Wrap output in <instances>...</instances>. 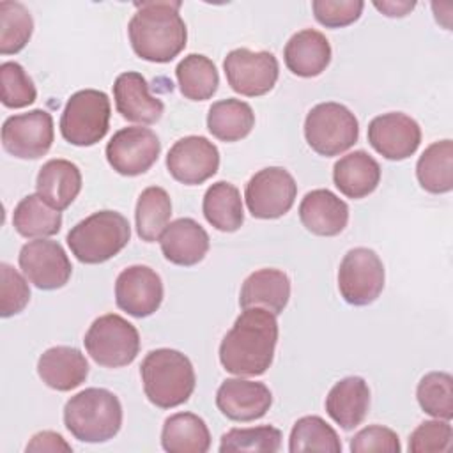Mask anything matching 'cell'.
I'll use <instances>...</instances> for the list:
<instances>
[{"instance_id": "44dd1931", "label": "cell", "mask_w": 453, "mask_h": 453, "mask_svg": "<svg viewBox=\"0 0 453 453\" xmlns=\"http://www.w3.org/2000/svg\"><path fill=\"white\" fill-rule=\"evenodd\" d=\"M299 219L308 232L333 237L347 226L349 205L329 189H313L299 203Z\"/></svg>"}, {"instance_id": "30bf717a", "label": "cell", "mask_w": 453, "mask_h": 453, "mask_svg": "<svg viewBox=\"0 0 453 453\" xmlns=\"http://www.w3.org/2000/svg\"><path fill=\"white\" fill-rule=\"evenodd\" d=\"M297 196L294 177L281 166L258 170L246 184L244 198L248 211L258 219H276L287 214Z\"/></svg>"}, {"instance_id": "4316f807", "label": "cell", "mask_w": 453, "mask_h": 453, "mask_svg": "<svg viewBox=\"0 0 453 453\" xmlns=\"http://www.w3.org/2000/svg\"><path fill=\"white\" fill-rule=\"evenodd\" d=\"M334 186L349 198H365L373 193L380 182V166L375 157L365 150H354L334 163Z\"/></svg>"}, {"instance_id": "e575fe53", "label": "cell", "mask_w": 453, "mask_h": 453, "mask_svg": "<svg viewBox=\"0 0 453 453\" xmlns=\"http://www.w3.org/2000/svg\"><path fill=\"white\" fill-rule=\"evenodd\" d=\"M288 451L290 453H303V451L340 453L342 441L334 432V428L327 425L320 416H303L294 423L290 430Z\"/></svg>"}, {"instance_id": "ba28073f", "label": "cell", "mask_w": 453, "mask_h": 453, "mask_svg": "<svg viewBox=\"0 0 453 453\" xmlns=\"http://www.w3.org/2000/svg\"><path fill=\"white\" fill-rule=\"evenodd\" d=\"M88 356L104 368L131 365L140 352L138 329L117 313L97 317L83 338Z\"/></svg>"}, {"instance_id": "60d3db41", "label": "cell", "mask_w": 453, "mask_h": 453, "mask_svg": "<svg viewBox=\"0 0 453 453\" xmlns=\"http://www.w3.org/2000/svg\"><path fill=\"white\" fill-rule=\"evenodd\" d=\"M30 301L27 280L9 264H0V315L4 319L18 315Z\"/></svg>"}, {"instance_id": "7402d4cb", "label": "cell", "mask_w": 453, "mask_h": 453, "mask_svg": "<svg viewBox=\"0 0 453 453\" xmlns=\"http://www.w3.org/2000/svg\"><path fill=\"white\" fill-rule=\"evenodd\" d=\"M37 375L55 391H71L85 382L88 363L76 347L57 345L39 356Z\"/></svg>"}, {"instance_id": "3957f363", "label": "cell", "mask_w": 453, "mask_h": 453, "mask_svg": "<svg viewBox=\"0 0 453 453\" xmlns=\"http://www.w3.org/2000/svg\"><path fill=\"white\" fill-rule=\"evenodd\" d=\"M143 391L159 409H172L189 400L196 377L188 356L175 349L150 350L140 366Z\"/></svg>"}, {"instance_id": "ab89813d", "label": "cell", "mask_w": 453, "mask_h": 453, "mask_svg": "<svg viewBox=\"0 0 453 453\" xmlns=\"http://www.w3.org/2000/svg\"><path fill=\"white\" fill-rule=\"evenodd\" d=\"M453 428L448 419H430L416 426L409 437V451L412 453H444L451 449Z\"/></svg>"}, {"instance_id": "7c38bea8", "label": "cell", "mask_w": 453, "mask_h": 453, "mask_svg": "<svg viewBox=\"0 0 453 453\" xmlns=\"http://www.w3.org/2000/svg\"><path fill=\"white\" fill-rule=\"evenodd\" d=\"M53 117L46 110H30L11 115L2 126V145L5 152L19 159H39L53 143Z\"/></svg>"}, {"instance_id": "52a82bcc", "label": "cell", "mask_w": 453, "mask_h": 453, "mask_svg": "<svg viewBox=\"0 0 453 453\" xmlns=\"http://www.w3.org/2000/svg\"><path fill=\"white\" fill-rule=\"evenodd\" d=\"M304 138L320 156L331 157L349 150L359 138L356 115L340 103L315 104L304 120Z\"/></svg>"}, {"instance_id": "5bb4252c", "label": "cell", "mask_w": 453, "mask_h": 453, "mask_svg": "<svg viewBox=\"0 0 453 453\" xmlns=\"http://www.w3.org/2000/svg\"><path fill=\"white\" fill-rule=\"evenodd\" d=\"M18 262L25 278L41 290L62 288L73 273L62 244L50 239H35L23 244Z\"/></svg>"}, {"instance_id": "9a60e30c", "label": "cell", "mask_w": 453, "mask_h": 453, "mask_svg": "<svg viewBox=\"0 0 453 453\" xmlns=\"http://www.w3.org/2000/svg\"><path fill=\"white\" fill-rule=\"evenodd\" d=\"M219 168V150L205 136H184L166 154L168 173L186 184L196 186L211 179Z\"/></svg>"}, {"instance_id": "b9f144b4", "label": "cell", "mask_w": 453, "mask_h": 453, "mask_svg": "<svg viewBox=\"0 0 453 453\" xmlns=\"http://www.w3.org/2000/svg\"><path fill=\"white\" fill-rule=\"evenodd\" d=\"M315 19L327 28L349 27L359 19L365 2L361 0H313Z\"/></svg>"}, {"instance_id": "7bdbcfd3", "label": "cell", "mask_w": 453, "mask_h": 453, "mask_svg": "<svg viewBox=\"0 0 453 453\" xmlns=\"http://www.w3.org/2000/svg\"><path fill=\"white\" fill-rule=\"evenodd\" d=\"M349 448L352 453H370V451L400 453L402 451V444L396 432L382 425H370L359 430L350 439Z\"/></svg>"}, {"instance_id": "603a6c76", "label": "cell", "mask_w": 453, "mask_h": 453, "mask_svg": "<svg viewBox=\"0 0 453 453\" xmlns=\"http://www.w3.org/2000/svg\"><path fill=\"white\" fill-rule=\"evenodd\" d=\"M370 409V388L363 377L350 375L340 379L326 396L327 416L343 430H352L363 423Z\"/></svg>"}, {"instance_id": "2e32d148", "label": "cell", "mask_w": 453, "mask_h": 453, "mask_svg": "<svg viewBox=\"0 0 453 453\" xmlns=\"http://www.w3.org/2000/svg\"><path fill=\"white\" fill-rule=\"evenodd\" d=\"M115 303L131 317L143 319L159 310L163 281L149 265H129L115 280Z\"/></svg>"}, {"instance_id": "836d02e7", "label": "cell", "mask_w": 453, "mask_h": 453, "mask_svg": "<svg viewBox=\"0 0 453 453\" xmlns=\"http://www.w3.org/2000/svg\"><path fill=\"white\" fill-rule=\"evenodd\" d=\"M172 200L170 195L159 186L145 188L136 202L134 221L136 234L145 242L159 241L161 234L170 223Z\"/></svg>"}, {"instance_id": "277c9868", "label": "cell", "mask_w": 453, "mask_h": 453, "mask_svg": "<svg viewBox=\"0 0 453 453\" xmlns=\"http://www.w3.org/2000/svg\"><path fill=\"white\" fill-rule=\"evenodd\" d=\"M64 425L81 442H106L122 426L120 400L104 388H87L67 400Z\"/></svg>"}, {"instance_id": "6da1fadb", "label": "cell", "mask_w": 453, "mask_h": 453, "mask_svg": "<svg viewBox=\"0 0 453 453\" xmlns=\"http://www.w3.org/2000/svg\"><path fill=\"white\" fill-rule=\"evenodd\" d=\"M276 343V315L264 308H244L219 343V363L239 377L262 375L273 365Z\"/></svg>"}, {"instance_id": "8d00e7d4", "label": "cell", "mask_w": 453, "mask_h": 453, "mask_svg": "<svg viewBox=\"0 0 453 453\" xmlns=\"http://www.w3.org/2000/svg\"><path fill=\"white\" fill-rule=\"evenodd\" d=\"M419 407L439 419L453 418V377L446 372H430L421 377L416 388Z\"/></svg>"}, {"instance_id": "cb8c5ba5", "label": "cell", "mask_w": 453, "mask_h": 453, "mask_svg": "<svg viewBox=\"0 0 453 453\" xmlns=\"http://www.w3.org/2000/svg\"><path fill=\"white\" fill-rule=\"evenodd\" d=\"M283 60L288 71L301 78H313L326 71L331 62V44L326 35L313 28L296 32L285 44Z\"/></svg>"}, {"instance_id": "4dcf8cb0", "label": "cell", "mask_w": 453, "mask_h": 453, "mask_svg": "<svg viewBox=\"0 0 453 453\" xmlns=\"http://www.w3.org/2000/svg\"><path fill=\"white\" fill-rule=\"evenodd\" d=\"M416 177L428 193L442 195L453 189V142L449 138L425 149L416 163Z\"/></svg>"}, {"instance_id": "d6a6232c", "label": "cell", "mask_w": 453, "mask_h": 453, "mask_svg": "<svg viewBox=\"0 0 453 453\" xmlns=\"http://www.w3.org/2000/svg\"><path fill=\"white\" fill-rule=\"evenodd\" d=\"M180 94L191 101L211 99L219 85V74L214 62L200 53L186 55L175 67Z\"/></svg>"}, {"instance_id": "d6986e66", "label": "cell", "mask_w": 453, "mask_h": 453, "mask_svg": "<svg viewBox=\"0 0 453 453\" xmlns=\"http://www.w3.org/2000/svg\"><path fill=\"white\" fill-rule=\"evenodd\" d=\"M113 99L122 119L142 126L156 124L165 111L163 101L150 96L147 80L136 71H126L117 76Z\"/></svg>"}, {"instance_id": "f6af8a7d", "label": "cell", "mask_w": 453, "mask_h": 453, "mask_svg": "<svg viewBox=\"0 0 453 453\" xmlns=\"http://www.w3.org/2000/svg\"><path fill=\"white\" fill-rule=\"evenodd\" d=\"M373 7L377 11H380L384 16H389V18H402V16H407L414 7H416V2H407V0H382V2H373Z\"/></svg>"}, {"instance_id": "f35d334b", "label": "cell", "mask_w": 453, "mask_h": 453, "mask_svg": "<svg viewBox=\"0 0 453 453\" xmlns=\"http://www.w3.org/2000/svg\"><path fill=\"white\" fill-rule=\"evenodd\" d=\"M37 97L35 85L21 64L7 60L0 65V99L5 108H25Z\"/></svg>"}, {"instance_id": "1f68e13d", "label": "cell", "mask_w": 453, "mask_h": 453, "mask_svg": "<svg viewBox=\"0 0 453 453\" xmlns=\"http://www.w3.org/2000/svg\"><path fill=\"white\" fill-rule=\"evenodd\" d=\"M12 226L27 239H44L58 234L62 226V214L46 203L37 193L27 195L14 207Z\"/></svg>"}, {"instance_id": "ee69618b", "label": "cell", "mask_w": 453, "mask_h": 453, "mask_svg": "<svg viewBox=\"0 0 453 453\" xmlns=\"http://www.w3.org/2000/svg\"><path fill=\"white\" fill-rule=\"evenodd\" d=\"M25 451H51V453H58V451H73V446L69 442H65V439L51 430H42L37 432L35 435H32V439L28 441Z\"/></svg>"}, {"instance_id": "5b68a950", "label": "cell", "mask_w": 453, "mask_h": 453, "mask_svg": "<svg viewBox=\"0 0 453 453\" xmlns=\"http://www.w3.org/2000/svg\"><path fill=\"white\" fill-rule=\"evenodd\" d=\"M129 237V221L120 212L104 209L76 223L65 241L81 264H103L122 251Z\"/></svg>"}, {"instance_id": "8992f818", "label": "cell", "mask_w": 453, "mask_h": 453, "mask_svg": "<svg viewBox=\"0 0 453 453\" xmlns=\"http://www.w3.org/2000/svg\"><path fill=\"white\" fill-rule=\"evenodd\" d=\"M110 115V99L103 90H78L64 106L60 117V134L67 143L76 147L96 145L108 133Z\"/></svg>"}, {"instance_id": "ffe728a7", "label": "cell", "mask_w": 453, "mask_h": 453, "mask_svg": "<svg viewBox=\"0 0 453 453\" xmlns=\"http://www.w3.org/2000/svg\"><path fill=\"white\" fill-rule=\"evenodd\" d=\"M165 258L175 265L191 267L203 260L209 251V234L193 218H179L159 237Z\"/></svg>"}, {"instance_id": "e0dca14e", "label": "cell", "mask_w": 453, "mask_h": 453, "mask_svg": "<svg viewBox=\"0 0 453 453\" xmlns=\"http://www.w3.org/2000/svg\"><path fill=\"white\" fill-rule=\"evenodd\" d=\"M368 142L386 159L402 161L418 150L421 143V127L407 113H382L368 124Z\"/></svg>"}, {"instance_id": "f546056e", "label": "cell", "mask_w": 453, "mask_h": 453, "mask_svg": "<svg viewBox=\"0 0 453 453\" xmlns=\"http://www.w3.org/2000/svg\"><path fill=\"white\" fill-rule=\"evenodd\" d=\"M202 211L209 225L219 232H235L244 221L241 193L226 180H218L207 188Z\"/></svg>"}, {"instance_id": "83f0119b", "label": "cell", "mask_w": 453, "mask_h": 453, "mask_svg": "<svg viewBox=\"0 0 453 453\" xmlns=\"http://www.w3.org/2000/svg\"><path fill=\"white\" fill-rule=\"evenodd\" d=\"M161 446L168 453H205L211 448V432L200 416L177 412L165 419Z\"/></svg>"}, {"instance_id": "d4e9b609", "label": "cell", "mask_w": 453, "mask_h": 453, "mask_svg": "<svg viewBox=\"0 0 453 453\" xmlns=\"http://www.w3.org/2000/svg\"><path fill=\"white\" fill-rule=\"evenodd\" d=\"M290 299V280L280 269H258L251 273L239 294L241 308H264L280 315Z\"/></svg>"}, {"instance_id": "484cf974", "label": "cell", "mask_w": 453, "mask_h": 453, "mask_svg": "<svg viewBox=\"0 0 453 453\" xmlns=\"http://www.w3.org/2000/svg\"><path fill=\"white\" fill-rule=\"evenodd\" d=\"M35 189L46 203L64 211L81 191V172L67 159H50L37 173Z\"/></svg>"}, {"instance_id": "8fae6325", "label": "cell", "mask_w": 453, "mask_h": 453, "mask_svg": "<svg viewBox=\"0 0 453 453\" xmlns=\"http://www.w3.org/2000/svg\"><path fill=\"white\" fill-rule=\"evenodd\" d=\"M223 71L234 92L246 97H258L273 90L278 81L280 65L271 51L237 48L225 57Z\"/></svg>"}, {"instance_id": "4fadbf2b", "label": "cell", "mask_w": 453, "mask_h": 453, "mask_svg": "<svg viewBox=\"0 0 453 453\" xmlns=\"http://www.w3.org/2000/svg\"><path fill=\"white\" fill-rule=\"evenodd\" d=\"M161 142L157 134L142 126L119 129L106 145L110 166L126 177L145 173L159 157Z\"/></svg>"}, {"instance_id": "74e56055", "label": "cell", "mask_w": 453, "mask_h": 453, "mask_svg": "<svg viewBox=\"0 0 453 453\" xmlns=\"http://www.w3.org/2000/svg\"><path fill=\"white\" fill-rule=\"evenodd\" d=\"M281 446V432L273 425H260L250 428H232L221 435L219 451H267L274 453Z\"/></svg>"}, {"instance_id": "9c48e42d", "label": "cell", "mask_w": 453, "mask_h": 453, "mask_svg": "<svg viewBox=\"0 0 453 453\" xmlns=\"http://www.w3.org/2000/svg\"><path fill=\"white\" fill-rule=\"evenodd\" d=\"M384 288V264L370 248L349 250L338 267V290L352 306L372 304Z\"/></svg>"}, {"instance_id": "ac0fdd59", "label": "cell", "mask_w": 453, "mask_h": 453, "mask_svg": "<svg viewBox=\"0 0 453 453\" xmlns=\"http://www.w3.org/2000/svg\"><path fill=\"white\" fill-rule=\"evenodd\" d=\"M216 405L232 421H255L265 416L273 405V393L264 382L248 379H226L216 391Z\"/></svg>"}, {"instance_id": "d590c367", "label": "cell", "mask_w": 453, "mask_h": 453, "mask_svg": "<svg viewBox=\"0 0 453 453\" xmlns=\"http://www.w3.org/2000/svg\"><path fill=\"white\" fill-rule=\"evenodd\" d=\"M34 32V19L30 11L19 4L0 2V53L14 55L21 51Z\"/></svg>"}, {"instance_id": "f1b7e54d", "label": "cell", "mask_w": 453, "mask_h": 453, "mask_svg": "<svg viewBox=\"0 0 453 453\" xmlns=\"http://www.w3.org/2000/svg\"><path fill=\"white\" fill-rule=\"evenodd\" d=\"M253 126V108L241 99H219L209 108L207 129L221 142H239L251 133Z\"/></svg>"}, {"instance_id": "7a4b0ae2", "label": "cell", "mask_w": 453, "mask_h": 453, "mask_svg": "<svg viewBox=\"0 0 453 453\" xmlns=\"http://www.w3.org/2000/svg\"><path fill=\"white\" fill-rule=\"evenodd\" d=\"M180 5L177 0L136 4L138 11L129 19L127 35L140 58L166 64L186 48L188 28L179 14Z\"/></svg>"}]
</instances>
